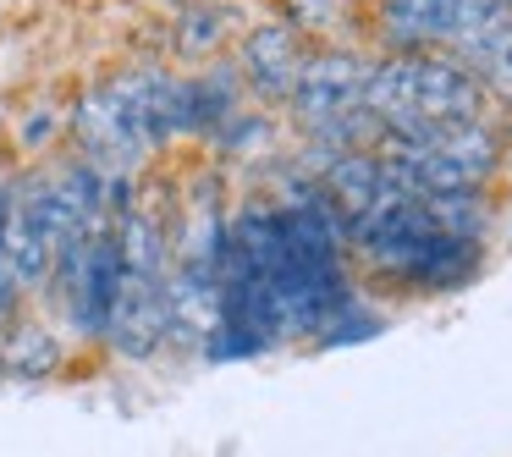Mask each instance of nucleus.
<instances>
[{
	"label": "nucleus",
	"instance_id": "9",
	"mask_svg": "<svg viewBox=\"0 0 512 457\" xmlns=\"http://www.w3.org/2000/svg\"><path fill=\"white\" fill-rule=\"evenodd\" d=\"M226 34V12L221 6H188L177 23V50L182 56H210Z\"/></svg>",
	"mask_w": 512,
	"mask_h": 457
},
{
	"label": "nucleus",
	"instance_id": "8",
	"mask_svg": "<svg viewBox=\"0 0 512 457\" xmlns=\"http://www.w3.org/2000/svg\"><path fill=\"white\" fill-rule=\"evenodd\" d=\"M358 0H287V28L292 34H342L347 23H353Z\"/></svg>",
	"mask_w": 512,
	"mask_h": 457
},
{
	"label": "nucleus",
	"instance_id": "10",
	"mask_svg": "<svg viewBox=\"0 0 512 457\" xmlns=\"http://www.w3.org/2000/svg\"><path fill=\"white\" fill-rule=\"evenodd\" d=\"M177 6H215V0H177Z\"/></svg>",
	"mask_w": 512,
	"mask_h": 457
},
{
	"label": "nucleus",
	"instance_id": "7",
	"mask_svg": "<svg viewBox=\"0 0 512 457\" xmlns=\"http://www.w3.org/2000/svg\"><path fill=\"white\" fill-rule=\"evenodd\" d=\"M56 358H61L56 336L34 320H17L6 331V342H0V364L12 369V375H45V369H56Z\"/></svg>",
	"mask_w": 512,
	"mask_h": 457
},
{
	"label": "nucleus",
	"instance_id": "2",
	"mask_svg": "<svg viewBox=\"0 0 512 457\" xmlns=\"http://www.w3.org/2000/svg\"><path fill=\"white\" fill-rule=\"evenodd\" d=\"M380 171L397 193L430 199V193H479L496 171L501 149L479 122L468 127H446V133H424V138H386L375 149Z\"/></svg>",
	"mask_w": 512,
	"mask_h": 457
},
{
	"label": "nucleus",
	"instance_id": "1",
	"mask_svg": "<svg viewBox=\"0 0 512 457\" xmlns=\"http://www.w3.org/2000/svg\"><path fill=\"white\" fill-rule=\"evenodd\" d=\"M479 100H485L479 83L452 56L413 50V56L375 61L364 89V116L386 138H424V133L479 122Z\"/></svg>",
	"mask_w": 512,
	"mask_h": 457
},
{
	"label": "nucleus",
	"instance_id": "4",
	"mask_svg": "<svg viewBox=\"0 0 512 457\" xmlns=\"http://www.w3.org/2000/svg\"><path fill=\"white\" fill-rule=\"evenodd\" d=\"M105 336H111L127 358L155 353L160 336H166V276H133V270H122V287H116Z\"/></svg>",
	"mask_w": 512,
	"mask_h": 457
},
{
	"label": "nucleus",
	"instance_id": "5",
	"mask_svg": "<svg viewBox=\"0 0 512 457\" xmlns=\"http://www.w3.org/2000/svg\"><path fill=\"white\" fill-rule=\"evenodd\" d=\"M303 61H309L303 34H292L287 23H259L254 34L243 39V56H237V67H243L248 89H254L259 100H292Z\"/></svg>",
	"mask_w": 512,
	"mask_h": 457
},
{
	"label": "nucleus",
	"instance_id": "3",
	"mask_svg": "<svg viewBox=\"0 0 512 457\" xmlns=\"http://www.w3.org/2000/svg\"><path fill=\"white\" fill-rule=\"evenodd\" d=\"M369 72H375V61L358 56V50H320V56H309L298 72V89L287 100L292 116L314 138H325V144L353 149V138L369 133V116H364Z\"/></svg>",
	"mask_w": 512,
	"mask_h": 457
},
{
	"label": "nucleus",
	"instance_id": "6",
	"mask_svg": "<svg viewBox=\"0 0 512 457\" xmlns=\"http://www.w3.org/2000/svg\"><path fill=\"white\" fill-rule=\"evenodd\" d=\"M452 61L468 72V78L479 83V94H496V100L512 105V12L496 17L490 28H479L468 45L452 50Z\"/></svg>",
	"mask_w": 512,
	"mask_h": 457
}]
</instances>
